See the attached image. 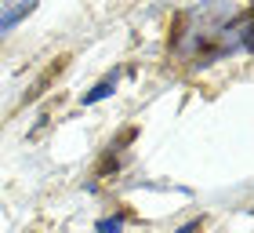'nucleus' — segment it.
<instances>
[{"label": "nucleus", "mask_w": 254, "mask_h": 233, "mask_svg": "<svg viewBox=\"0 0 254 233\" xmlns=\"http://www.w3.org/2000/svg\"><path fill=\"white\" fill-rule=\"evenodd\" d=\"M113 88H117V73H109V77L102 80V84H98L95 91H87V95H84V106H95V102H98V99H106Z\"/></svg>", "instance_id": "1"}, {"label": "nucleus", "mask_w": 254, "mask_h": 233, "mask_svg": "<svg viewBox=\"0 0 254 233\" xmlns=\"http://www.w3.org/2000/svg\"><path fill=\"white\" fill-rule=\"evenodd\" d=\"M98 233H120V219H102Z\"/></svg>", "instance_id": "2"}, {"label": "nucleus", "mask_w": 254, "mask_h": 233, "mask_svg": "<svg viewBox=\"0 0 254 233\" xmlns=\"http://www.w3.org/2000/svg\"><path fill=\"white\" fill-rule=\"evenodd\" d=\"M175 233H200V223H189V226H182V230H175Z\"/></svg>", "instance_id": "3"}]
</instances>
